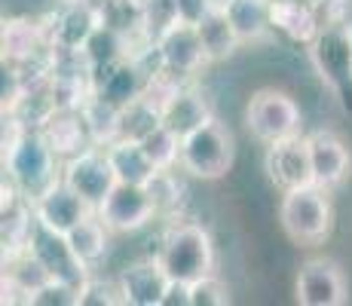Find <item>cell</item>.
Here are the masks:
<instances>
[{
  "label": "cell",
  "mask_w": 352,
  "mask_h": 306,
  "mask_svg": "<svg viewBox=\"0 0 352 306\" xmlns=\"http://www.w3.org/2000/svg\"><path fill=\"white\" fill-rule=\"evenodd\" d=\"M263 172L276 190H297L313 184V162H309L307 135H291V138L273 141L263 151Z\"/></svg>",
  "instance_id": "7c38bea8"
},
{
  "label": "cell",
  "mask_w": 352,
  "mask_h": 306,
  "mask_svg": "<svg viewBox=\"0 0 352 306\" xmlns=\"http://www.w3.org/2000/svg\"><path fill=\"white\" fill-rule=\"evenodd\" d=\"M0 40H3L6 65H28L43 50H50V34L31 19H6Z\"/></svg>",
  "instance_id": "44dd1931"
},
{
  "label": "cell",
  "mask_w": 352,
  "mask_h": 306,
  "mask_svg": "<svg viewBox=\"0 0 352 306\" xmlns=\"http://www.w3.org/2000/svg\"><path fill=\"white\" fill-rule=\"evenodd\" d=\"M300 105L282 89H257L245 105V126L257 144H273V141L291 138L300 132Z\"/></svg>",
  "instance_id": "8992f818"
},
{
  "label": "cell",
  "mask_w": 352,
  "mask_h": 306,
  "mask_svg": "<svg viewBox=\"0 0 352 306\" xmlns=\"http://www.w3.org/2000/svg\"><path fill=\"white\" fill-rule=\"evenodd\" d=\"M104 151H107V160H111L113 175H117L120 184H147L160 172V168L153 166V160L147 156L141 141L113 138L104 144Z\"/></svg>",
  "instance_id": "7402d4cb"
},
{
  "label": "cell",
  "mask_w": 352,
  "mask_h": 306,
  "mask_svg": "<svg viewBox=\"0 0 352 306\" xmlns=\"http://www.w3.org/2000/svg\"><path fill=\"white\" fill-rule=\"evenodd\" d=\"M162 306H190V285L172 278L166 288V297H162Z\"/></svg>",
  "instance_id": "d6a6232c"
},
{
  "label": "cell",
  "mask_w": 352,
  "mask_h": 306,
  "mask_svg": "<svg viewBox=\"0 0 352 306\" xmlns=\"http://www.w3.org/2000/svg\"><path fill=\"white\" fill-rule=\"evenodd\" d=\"M62 156L52 151L46 135L37 126H28L16 141L3 144V172L6 181L28 202L62 178Z\"/></svg>",
  "instance_id": "6da1fadb"
},
{
  "label": "cell",
  "mask_w": 352,
  "mask_h": 306,
  "mask_svg": "<svg viewBox=\"0 0 352 306\" xmlns=\"http://www.w3.org/2000/svg\"><path fill=\"white\" fill-rule=\"evenodd\" d=\"M147 156L153 160L157 168H175L178 166V156H181V138L172 132L168 126H157L147 138H141Z\"/></svg>",
  "instance_id": "4316f807"
},
{
  "label": "cell",
  "mask_w": 352,
  "mask_h": 306,
  "mask_svg": "<svg viewBox=\"0 0 352 306\" xmlns=\"http://www.w3.org/2000/svg\"><path fill=\"white\" fill-rule=\"evenodd\" d=\"M157 261L175 282H196L214 273V242L202 223L175 221L162 230L157 242Z\"/></svg>",
  "instance_id": "7a4b0ae2"
},
{
  "label": "cell",
  "mask_w": 352,
  "mask_h": 306,
  "mask_svg": "<svg viewBox=\"0 0 352 306\" xmlns=\"http://www.w3.org/2000/svg\"><path fill=\"white\" fill-rule=\"evenodd\" d=\"M113 303H123L117 282H104V278L89 276V282L80 288V306H113Z\"/></svg>",
  "instance_id": "4dcf8cb0"
},
{
  "label": "cell",
  "mask_w": 352,
  "mask_h": 306,
  "mask_svg": "<svg viewBox=\"0 0 352 306\" xmlns=\"http://www.w3.org/2000/svg\"><path fill=\"white\" fill-rule=\"evenodd\" d=\"M294 297L300 306H343L349 300V282L328 257H309L294 278Z\"/></svg>",
  "instance_id": "8fae6325"
},
{
  "label": "cell",
  "mask_w": 352,
  "mask_h": 306,
  "mask_svg": "<svg viewBox=\"0 0 352 306\" xmlns=\"http://www.w3.org/2000/svg\"><path fill=\"white\" fill-rule=\"evenodd\" d=\"M309 144V162H313V184H319L324 190L340 187L349 178L352 168V153L346 141L331 129H316L307 135Z\"/></svg>",
  "instance_id": "e0dca14e"
},
{
  "label": "cell",
  "mask_w": 352,
  "mask_h": 306,
  "mask_svg": "<svg viewBox=\"0 0 352 306\" xmlns=\"http://www.w3.org/2000/svg\"><path fill=\"white\" fill-rule=\"evenodd\" d=\"M236 162V141L233 132L212 117L206 126H199L196 132L181 138V156L178 168L184 175H190L196 181H221L227 178V172Z\"/></svg>",
  "instance_id": "5b68a950"
},
{
  "label": "cell",
  "mask_w": 352,
  "mask_h": 306,
  "mask_svg": "<svg viewBox=\"0 0 352 306\" xmlns=\"http://www.w3.org/2000/svg\"><path fill=\"white\" fill-rule=\"evenodd\" d=\"M67 242H71L74 254L86 263L89 270H96L101 261H104L107 248H111V227L98 217V212H92L86 221H80L71 233H65Z\"/></svg>",
  "instance_id": "cb8c5ba5"
},
{
  "label": "cell",
  "mask_w": 352,
  "mask_h": 306,
  "mask_svg": "<svg viewBox=\"0 0 352 306\" xmlns=\"http://www.w3.org/2000/svg\"><path fill=\"white\" fill-rule=\"evenodd\" d=\"M313 71L343 111H352V25L324 19L322 31L307 46Z\"/></svg>",
  "instance_id": "3957f363"
},
{
  "label": "cell",
  "mask_w": 352,
  "mask_h": 306,
  "mask_svg": "<svg viewBox=\"0 0 352 306\" xmlns=\"http://www.w3.org/2000/svg\"><path fill=\"white\" fill-rule=\"evenodd\" d=\"M147 190L153 193V202H157L160 215L172 212L181 199V184L175 178V168H160V172L147 181Z\"/></svg>",
  "instance_id": "f1b7e54d"
},
{
  "label": "cell",
  "mask_w": 352,
  "mask_h": 306,
  "mask_svg": "<svg viewBox=\"0 0 352 306\" xmlns=\"http://www.w3.org/2000/svg\"><path fill=\"white\" fill-rule=\"evenodd\" d=\"M37 129L46 135V141H50L52 151L62 156V160L86 151L89 144H96L89 126L83 120V111H77V107H56Z\"/></svg>",
  "instance_id": "ffe728a7"
},
{
  "label": "cell",
  "mask_w": 352,
  "mask_h": 306,
  "mask_svg": "<svg viewBox=\"0 0 352 306\" xmlns=\"http://www.w3.org/2000/svg\"><path fill=\"white\" fill-rule=\"evenodd\" d=\"M233 300V291L221 276L208 273L190 282V306H227Z\"/></svg>",
  "instance_id": "83f0119b"
},
{
  "label": "cell",
  "mask_w": 352,
  "mask_h": 306,
  "mask_svg": "<svg viewBox=\"0 0 352 306\" xmlns=\"http://www.w3.org/2000/svg\"><path fill=\"white\" fill-rule=\"evenodd\" d=\"M273 34L285 37L294 46H309L322 31V10L307 0H270Z\"/></svg>",
  "instance_id": "d6986e66"
},
{
  "label": "cell",
  "mask_w": 352,
  "mask_h": 306,
  "mask_svg": "<svg viewBox=\"0 0 352 306\" xmlns=\"http://www.w3.org/2000/svg\"><path fill=\"white\" fill-rule=\"evenodd\" d=\"M101 221L111 227V233H138L151 221L160 217L153 193L147 184H120L107 193V199L96 208Z\"/></svg>",
  "instance_id": "30bf717a"
},
{
  "label": "cell",
  "mask_w": 352,
  "mask_h": 306,
  "mask_svg": "<svg viewBox=\"0 0 352 306\" xmlns=\"http://www.w3.org/2000/svg\"><path fill=\"white\" fill-rule=\"evenodd\" d=\"M28 251L40 261V267L46 270V276L56 278V282L74 285V288H83L89 282L92 270L74 254L71 242H67L65 233H56V230L43 227L40 221H34V230L28 236Z\"/></svg>",
  "instance_id": "ba28073f"
},
{
  "label": "cell",
  "mask_w": 352,
  "mask_h": 306,
  "mask_svg": "<svg viewBox=\"0 0 352 306\" xmlns=\"http://www.w3.org/2000/svg\"><path fill=\"white\" fill-rule=\"evenodd\" d=\"M147 83H151V67H144L138 56H126L117 65L92 74V95L113 107H126L129 101L147 92Z\"/></svg>",
  "instance_id": "5bb4252c"
},
{
  "label": "cell",
  "mask_w": 352,
  "mask_h": 306,
  "mask_svg": "<svg viewBox=\"0 0 352 306\" xmlns=\"http://www.w3.org/2000/svg\"><path fill=\"white\" fill-rule=\"evenodd\" d=\"M101 25L98 0H62L50 19V50H83Z\"/></svg>",
  "instance_id": "4fadbf2b"
},
{
  "label": "cell",
  "mask_w": 352,
  "mask_h": 306,
  "mask_svg": "<svg viewBox=\"0 0 352 306\" xmlns=\"http://www.w3.org/2000/svg\"><path fill=\"white\" fill-rule=\"evenodd\" d=\"M31 208H34V217H37L43 227L56 230V233H71L80 221H86V217L96 212V208L74 187H67L62 178L52 184L50 190H43V193L31 202Z\"/></svg>",
  "instance_id": "2e32d148"
},
{
  "label": "cell",
  "mask_w": 352,
  "mask_h": 306,
  "mask_svg": "<svg viewBox=\"0 0 352 306\" xmlns=\"http://www.w3.org/2000/svg\"><path fill=\"white\" fill-rule=\"evenodd\" d=\"M160 107H162V126H168L178 138L196 132V129L206 126V122L214 117L208 98L196 89L190 80H181V83L166 95V101H162Z\"/></svg>",
  "instance_id": "ac0fdd59"
},
{
  "label": "cell",
  "mask_w": 352,
  "mask_h": 306,
  "mask_svg": "<svg viewBox=\"0 0 352 306\" xmlns=\"http://www.w3.org/2000/svg\"><path fill=\"white\" fill-rule=\"evenodd\" d=\"M196 28H199V37H202V46H206L208 61H227L242 46L239 34H236V28L230 25L224 10H212Z\"/></svg>",
  "instance_id": "d4e9b609"
},
{
  "label": "cell",
  "mask_w": 352,
  "mask_h": 306,
  "mask_svg": "<svg viewBox=\"0 0 352 306\" xmlns=\"http://www.w3.org/2000/svg\"><path fill=\"white\" fill-rule=\"evenodd\" d=\"M224 12L242 43H261V40H267L273 34L270 0H230Z\"/></svg>",
  "instance_id": "603a6c76"
},
{
  "label": "cell",
  "mask_w": 352,
  "mask_h": 306,
  "mask_svg": "<svg viewBox=\"0 0 352 306\" xmlns=\"http://www.w3.org/2000/svg\"><path fill=\"white\" fill-rule=\"evenodd\" d=\"M153 50H157L162 71H168L178 80H193L202 67L212 65L206 56V46H202L199 28L181 22V19L172 22L168 28H162L157 37H153Z\"/></svg>",
  "instance_id": "52a82bcc"
},
{
  "label": "cell",
  "mask_w": 352,
  "mask_h": 306,
  "mask_svg": "<svg viewBox=\"0 0 352 306\" xmlns=\"http://www.w3.org/2000/svg\"><path fill=\"white\" fill-rule=\"evenodd\" d=\"M331 190L319 184L285 190L279 199V227L294 245H322L334 227V208H331Z\"/></svg>",
  "instance_id": "277c9868"
},
{
  "label": "cell",
  "mask_w": 352,
  "mask_h": 306,
  "mask_svg": "<svg viewBox=\"0 0 352 306\" xmlns=\"http://www.w3.org/2000/svg\"><path fill=\"white\" fill-rule=\"evenodd\" d=\"M31 303L34 306H80V291L74 285L50 278V282H43L31 294Z\"/></svg>",
  "instance_id": "f546056e"
},
{
  "label": "cell",
  "mask_w": 352,
  "mask_h": 306,
  "mask_svg": "<svg viewBox=\"0 0 352 306\" xmlns=\"http://www.w3.org/2000/svg\"><path fill=\"white\" fill-rule=\"evenodd\" d=\"M62 181L77 190L92 208H98L107 193L117 187V175H113L104 144H89L86 151L67 156L62 162Z\"/></svg>",
  "instance_id": "9c48e42d"
},
{
  "label": "cell",
  "mask_w": 352,
  "mask_h": 306,
  "mask_svg": "<svg viewBox=\"0 0 352 306\" xmlns=\"http://www.w3.org/2000/svg\"><path fill=\"white\" fill-rule=\"evenodd\" d=\"M113 282H117L120 300L126 306H162V297H166V288L172 278H168V273L162 270L157 254H153L126 263Z\"/></svg>",
  "instance_id": "9a60e30c"
},
{
  "label": "cell",
  "mask_w": 352,
  "mask_h": 306,
  "mask_svg": "<svg viewBox=\"0 0 352 306\" xmlns=\"http://www.w3.org/2000/svg\"><path fill=\"white\" fill-rule=\"evenodd\" d=\"M212 10H214L212 0H175V12L187 25H199Z\"/></svg>",
  "instance_id": "1f68e13d"
},
{
  "label": "cell",
  "mask_w": 352,
  "mask_h": 306,
  "mask_svg": "<svg viewBox=\"0 0 352 306\" xmlns=\"http://www.w3.org/2000/svg\"><path fill=\"white\" fill-rule=\"evenodd\" d=\"M157 126H162V107L151 98V95H141V98L129 101L126 107H120L117 138L141 141V138H147Z\"/></svg>",
  "instance_id": "484cf974"
}]
</instances>
